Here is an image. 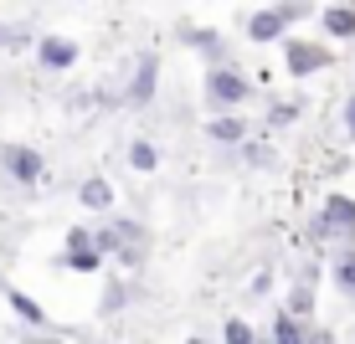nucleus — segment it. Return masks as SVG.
<instances>
[{"mask_svg":"<svg viewBox=\"0 0 355 344\" xmlns=\"http://www.w3.org/2000/svg\"><path fill=\"white\" fill-rule=\"evenodd\" d=\"M206 139H211V144H242V139H248V118H242V114L206 118Z\"/></svg>","mask_w":355,"mask_h":344,"instance_id":"nucleus-9","label":"nucleus"},{"mask_svg":"<svg viewBox=\"0 0 355 344\" xmlns=\"http://www.w3.org/2000/svg\"><path fill=\"white\" fill-rule=\"evenodd\" d=\"M129 165L139 170V175H150V170L160 165V150H155L150 139H134V144H129Z\"/></svg>","mask_w":355,"mask_h":344,"instance_id":"nucleus-14","label":"nucleus"},{"mask_svg":"<svg viewBox=\"0 0 355 344\" xmlns=\"http://www.w3.org/2000/svg\"><path fill=\"white\" fill-rule=\"evenodd\" d=\"M6 303H10V309H16L21 318H26V324H36V329L46 324V309L31 298V293H21V288H6Z\"/></svg>","mask_w":355,"mask_h":344,"instance_id":"nucleus-13","label":"nucleus"},{"mask_svg":"<svg viewBox=\"0 0 355 344\" xmlns=\"http://www.w3.org/2000/svg\"><path fill=\"white\" fill-rule=\"evenodd\" d=\"M299 118V103H273V124H293Z\"/></svg>","mask_w":355,"mask_h":344,"instance_id":"nucleus-21","label":"nucleus"},{"mask_svg":"<svg viewBox=\"0 0 355 344\" xmlns=\"http://www.w3.org/2000/svg\"><path fill=\"white\" fill-rule=\"evenodd\" d=\"M0 165H6V175L10 180H21V185H36V180H42V154L31 150V144H6V150H0Z\"/></svg>","mask_w":355,"mask_h":344,"instance_id":"nucleus-5","label":"nucleus"},{"mask_svg":"<svg viewBox=\"0 0 355 344\" xmlns=\"http://www.w3.org/2000/svg\"><path fill=\"white\" fill-rule=\"evenodd\" d=\"M252 339H258V334H252V324L242 314H232L227 324H222V344H252Z\"/></svg>","mask_w":355,"mask_h":344,"instance_id":"nucleus-15","label":"nucleus"},{"mask_svg":"<svg viewBox=\"0 0 355 344\" xmlns=\"http://www.w3.org/2000/svg\"><path fill=\"white\" fill-rule=\"evenodd\" d=\"M186 42H191V46H201V52H211V57L222 52V36H216V31H186Z\"/></svg>","mask_w":355,"mask_h":344,"instance_id":"nucleus-19","label":"nucleus"},{"mask_svg":"<svg viewBox=\"0 0 355 344\" xmlns=\"http://www.w3.org/2000/svg\"><path fill=\"white\" fill-rule=\"evenodd\" d=\"M320 21H324V36H335V42H350L355 36V6H324Z\"/></svg>","mask_w":355,"mask_h":344,"instance_id":"nucleus-10","label":"nucleus"},{"mask_svg":"<svg viewBox=\"0 0 355 344\" xmlns=\"http://www.w3.org/2000/svg\"><path fill=\"white\" fill-rule=\"evenodd\" d=\"M284 31H288V21H284V10H278V6L252 10V16H248V42H278Z\"/></svg>","mask_w":355,"mask_h":344,"instance_id":"nucleus-8","label":"nucleus"},{"mask_svg":"<svg viewBox=\"0 0 355 344\" xmlns=\"http://www.w3.org/2000/svg\"><path fill=\"white\" fill-rule=\"evenodd\" d=\"M88 247H93V231L88 226H72L67 231V252H88Z\"/></svg>","mask_w":355,"mask_h":344,"instance_id":"nucleus-20","label":"nucleus"},{"mask_svg":"<svg viewBox=\"0 0 355 344\" xmlns=\"http://www.w3.org/2000/svg\"><path fill=\"white\" fill-rule=\"evenodd\" d=\"M36 57H42L46 72H67V67H78V42L72 36H42Z\"/></svg>","mask_w":355,"mask_h":344,"instance_id":"nucleus-7","label":"nucleus"},{"mask_svg":"<svg viewBox=\"0 0 355 344\" xmlns=\"http://www.w3.org/2000/svg\"><path fill=\"white\" fill-rule=\"evenodd\" d=\"M345 134H350V139H355V98H350V103H345Z\"/></svg>","mask_w":355,"mask_h":344,"instance_id":"nucleus-24","label":"nucleus"},{"mask_svg":"<svg viewBox=\"0 0 355 344\" xmlns=\"http://www.w3.org/2000/svg\"><path fill=\"white\" fill-rule=\"evenodd\" d=\"M186 344H206V339H201V334H191V339H186Z\"/></svg>","mask_w":355,"mask_h":344,"instance_id":"nucleus-25","label":"nucleus"},{"mask_svg":"<svg viewBox=\"0 0 355 344\" xmlns=\"http://www.w3.org/2000/svg\"><path fill=\"white\" fill-rule=\"evenodd\" d=\"M62 267H67V273H98V267H103V257H98L93 247H88V252H67Z\"/></svg>","mask_w":355,"mask_h":344,"instance_id":"nucleus-17","label":"nucleus"},{"mask_svg":"<svg viewBox=\"0 0 355 344\" xmlns=\"http://www.w3.org/2000/svg\"><path fill=\"white\" fill-rule=\"evenodd\" d=\"M155 88H160V57L144 52L139 62H134V82H129V108H144L155 103Z\"/></svg>","mask_w":355,"mask_h":344,"instance_id":"nucleus-6","label":"nucleus"},{"mask_svg":"<svg viewBox=\"0 0 355 344\" xmlns=\"http://www.w3.org/2000/svg\"><path fill=\"white\" fill-rule=\"evenodd\" d=\"M273 344H304V324H293L288 314H273Z\"/></svg>","mask_w":355,"mask_h":344,"instance_id":"nucleus-16","label":"nucleus"},{"mask_svg":"<svg viewBox=\"0 0 355 344\" xmlns=\"http://www.w3.org/2000/svg\"><path fill=\"white\" fill-rule=\"evenodd\" d=\"M206 98H211V108H242L252 98V82L242 78L237 67H206Z\"/></svg>","mask_w":355,"mask_h":344,"instance_id":"nucleus-2","label":"nucleus"},{"mask_svg":"<svg viewBox=\"0 0 355 344\" xmlns=\"http://www.w3.org/2000/svg\"><path fill=\"white\" fill-rule=\"evenodd\" d=\"M78 201L88 206V211H108L114 206V185H108L103 175H93V180H83V190H78Z\"/></svg>","mask_w":355,"mask_h":344,"instance_id":"nucleus-12","label":"nucleus"},{"mask_svg":"<svg viewBox=\"0 0 355 344\" xmlns=\"http://www.w3.org/2000/svg\"><path fill=\"white\" fill-rule=\"evenodd\" d=\"M284 314L293 318V324H309V318H314V273H309V278H304V282H299V288H293V293H288V303H284Z\"/></svg>","mask_w":355,"mask_h":344,"instance_id":"nucleus-11","label":"nucleus"},{"mask_svg":"<svg viewBox=\"0 0 355 344\" xmlns=\"http://www.w3.org/2000/svg\"><path fill=\"white\" fill-rule=\"evenodd\" d=\"M268 288H273V278H268V273H258V278H252V298H263Z\"/></svg>","mask_w":355,"mask_h":344,"instance_id":"nucleus-22","label":"nucleus"},{"mask_svg":"<svg viewBox=\"0 0 355 344\" xmlns=\"http://www.w3.org/2000/svg\"><path fill=\"white\" fill-rule=\"evenodd\" d=\"M284 67L293 72V78H309V72L329 67V46L309 42V36H288V42H284Z\"/></svg>","mask_w":355,"mask_h":344,"instance_id":"nucleus-3","label":"nucleus"},{"mask_svg":"<svg viewBox=\"0 0 355 344\" xmlns=\"http://www.w3.org/2000/svg\"><path fill=\"white\" fill-rule=\"evenodd\" d=\"M93 252L98 257L114 252V257H124V262H139V257H144V226H139V221H124V216L108 221V226L93 231Z\"/></svg>","mask_w":355,"mask_h":344,"instance_id":"nucleus-1","label":"nucleus"},{"mask_svg":"<svg viewBox=\"0 0 355 344\" xmlns=\"http://www.w3.org/2000/svg\"><path fill=\"white\" fill-rule=\"evenodd\" d=\"M314 231H320V237H355V201L345 190L324 195V211H320V221H314Z\"/></svg>","mask_w":355,"mask_h":344,"instance_id":"nucleus-4","label":"nucleus"},{"mask_svg":"<svg viewBox=\"0 0 355 344\" xmlns=\"http://www.w3.org/2000/svg\"><path fill=\"white\" fill-rule=\"evenodd\" d=\"M304 344H335V334H329V329H314V334H304Z\"/></svg>","mask_w":355,"mask_h":344,"instance_id":"nucleus-23","label":"nucleus"},{"mask_svg":"<svg viewBox=\"0 0 355 344\" xmlns=\"http://www.w3.org/2000/svg\"><path fill=\"white\" fill-rule=\"evenodd\" d=\"M335 288H340V293H350V298H355V252H350V257H340V262H335Z\"/></svg>","mask_w":355,"mask_h":344,"instance_id":"nucleus-18","label":"nucleus"}]
</instances>
